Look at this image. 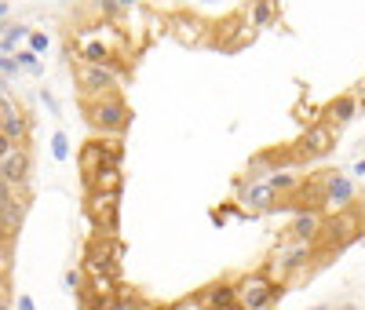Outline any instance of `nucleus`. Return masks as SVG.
Here are the masks:
<instances>
[{
	"mask_svg": "<svg viewBox=\"0 0 365 310\" xmlns=\"http://www.w3.org/2000/svg\"><path fill=\"white\" fill-rule=\"evenodd\" d=\"M361 234H365V212L351 201V205L336 208V212H332L329 219L322 223V234H318V241H314V256H318V259L340 256V252H347V248H351Z\"/></svg>",
	"mask_w": 365,
	"mask_h": 310,
	"instance_id": "obj_1",
	"label": "nucleus"
},
{
	"mask_svg": "<svg viewBox=\"0 0 365 310\" xmlns=\"http://www.w3.org/2000/svg\"><path fill=\"white\" fill-rule=\"evenodd\" d=\"M81 110H84V120L99 135H125L128 124H132V110H128L125 99H120V91H106V95H96V99H81Z\"/></svg>",
	"mask_w": 365,
	"mask_h": 310,
	"instance_id": "obj_2",
	"label": "nucleus"
},
{
	"mask_svg": "<svg viewBox=\"0 0 365 310\" xmlns=\"http://www.w3.org/2000/svg\"><path fill=\"white\" fill-rule=\"evenodd\" d=\"M336 135L340 128L332 120H314L303 128V135L292 143V153H296V165H314L322 157H329L332 150H336Z\"/></svg>",
	"mask_w": 365,
	"mask_h": 310,
	"instance_id": "obj_3",
	"label": "nucleus"
},
{
	"mask_svg": "<svg viewBox=\"0 0 365 310\" xmlns=\"http://www.w3.org/2000/svg\"><path fill=\"white\" fill-rule=\"evenodd\" d=\"M285 296V285L278 281L274 285V277L267 274V270H256V274H245L237 281V306L241 310H267V306H274Z\"/></svg>",
	"mask_w": 365,
	"mask_h": 310,
	"instance_id": "obj_4",
	"label": "nucleus"
},
{
	"mask_svg": "<svg viewBox=\"0 0 365 310\" xmlns=\"http://www.w3.org/2000/svg\"><path fill=\"white\" fill-rule=\"evenodd\" d=\"M282 168H296L292 143L267 146V150H259V153H256V157H249V165H245V179H249V182H263L267 175L282 172Z\"/></svg>",
	"mask_w": 365,
	"mask_h": 310,
	"instance_id": "obj_5",
	"label": "nucleus"
},
{
	"mask_svg": "<svg viewBox=\"0 0 365 310\" xmlns=\"http://www.w3.org/2000/svg\"><path fill=\"white\" fill-rule=\"evenodd\" d=\"M117 263H120V244L113 234H96L84 248V270L88 274H106L113 277L117 274Z\"/></svg>",
	"mask_w": 365,
	"mask_h": 310,
	"instance_id": "obj_6",
	"label": "nucleus"
},
{
	"mask_svg": "<svg viewBox=\"0 0 365 310\" xmlns=\"http://www.w3.org/2000/svg\"><path fill=\"white\" fill-rule=\"evenodd\" d=\"M77 91L81 99H96V95H106V91H117V73L103 62H77Z\"/></svg>",
	"mask_w": 365,
	"mask_h": 310,
	"instance_id": "obj_7",
	"label": "nucleus"
},
{
	"mask_svg": "<svg viewBox=\"0 0 365 310\" xmlns=\"http://www.w3.org/2000/svg\"><path fill=\"white\" fill-rule=\"evenodd\" d=\"M88 219L99 234H117V227H120V194H88Z\"/></svg>",
	"mask_w": 365,
	"mask_h": 310,
	"instance_id": "obj_8",
	"label": "nucleus"
},
{
	"mask_svg": "<svg viewBox=\"0 0 365 310\" xmlns=\"http://www.w3.org/2000/svg\"><path fill=\"white\" fill-rule=\"evenodd\" d=\"M322 212L318 208H303V212H296V219L282 230V244H314L318 241V234H322Z\"/></svg>",
	"mask_w": 365,
	"mask_h": 310,
	"instance_id": "obj_9",
	"label": "nucleus"
},
{
	"mask_svg": "<svg viewBox=\"0 0 365 310\" xmlns=\"http://www.w3.org/2000/svg\"><path fill=\"white\" fill-rule=\"evenodd\" d=\"M168 26H172V33H175L182 44H190V48H201V44H208V37H212V26H208L205 19L190 15V11H175V15L168 19Z\"/></svg>",
	"mask_w": 365,
	"mask_h": 310,
	"instance_id": "obj_10",
	"label": "nucleus"
},
{
	"mask_svg": "<svg viewBox=\"0 0 365 310\" xmlns=\"http://www.w3.org/2000/svg\"><path fill=\"white\" fill-rule=\"evenodd\" d=\"M314 182H318V190H322V201L332 205V208H344V205L354 201V186H351V179L340 175V172H318Z\"/></svg>",
	"mask_w": 365,
	"mask_h": 310,
	"instance_id": "obj_11",
	"label": "nucleus"
},
{
	"mask_svg": "<svg viewBox=\"0 0 365 310\" xmlns=\"http://www.w3.org/2000/svg\"><path fill=\"white\" fill-rule=\"evenodd\" d=\"M237 197L249 212H274L278 201H282L270 190V182H249V179H237Z\"/></svg>",
	"mask_w": 365,
	"mask_h": 310,
	"instance_id": "obj_12",
	"label": "nucleus"
},
{
	"mask_svg": "<svg viewBox=\"0 0 365 310\" xmlns=\"http://www.w3.org/2000/svg\"><path fill=\"white\" fill-rule=\"evenodd\" d=\"M230 303H237V285L234 281H212V285L194 292V306L197 310H223Z\"/></svg>",
	"mask_w": 365,
	"mask_h": 310,
	"instance_id": "obj_13",
	"label": "nucleus"
},
{
	"mask_svg": "<svg viewBox=\"0 0 365 310\" xmlns=\"http://www.w3.org/2000/svg\"><path fill=\"white\" fill-rule=\"evenodd\" d=\"M29 168H34V161H29V153L22 150V146H15L4 161H0V179H4L8 186H26V179H29Z\"/></svg>",
	"mask_w": 365,
	"mask_h": 310,
	"instance_id": "obj_14",
	"label": "nucleus"
},
{
	"mask_svg": "<svg viewBox=\"0 0 365 310\" xmlns=\"http://www.w3.org/2000/svg\"><path fill=\"white\" fill-rule=\"evenodd\" d=\"M88 182V194H120L125 190V172H120V165H103Z\"/></svg>",
	"mask_w": 365,
	"mask_h": 310,
	"instance_id": "obj_15",
	"label": "nucleus"
},
{
	"mask_svg": "<svg viewBox=\"0 0 365 310\" xmlns=\"http://www.w3.org/2000/svg\"><path fill=\"white\" fill-rule=\"evenodd\" d=\"M358 110H361L358 106V95H354V91H344V95H336V99L325 106V117L336 124V128H344V124H351L358 117Z\"/></svg>",
	"mask_w": 365,
	"mask_h": 310,
	"instance_id": "obj_16",
	"label": "nucleus"
},
{
	"mask_svg": "<svg viewBox=\"0 0 365 310\" xmlns=\"http://www.w3.org/2000/svg\"><path fill=\"white\" fill-rule=\"evenodd\" d=\"M0 132H4L15 146L26 139V117L19 113V110H11V106H0Z\"/></svg>",
	"mask_w": 365,
	"mask_h": 310,
	"instance_id": "obj_17",
	"label": "nucleus"
},
{
	"mask_svg": "<svg viewBox=\"0 0 365 310\" xmlns=\"http://www.w3.org/2000/svg\"><path fill=\"white\" fill-rule=\"evenodd\" d=\"M99 310H158V306H150L135 289H132V292H128V289H117V296H113V299H106Z\"/></svg>",
	"mask_w": 365,
	"mask_h": 310,
	"instance_id": "obj_18",
	"label": "nucleus"
},
{
	"mask_svg": "<svg viewBox=\"0 0 365 310\" xmlns=\"http://www.w3.org/2000/svg\"><path fill=\"white\" fill-rule=\"evenodd\" d=\"M274 19H278V0H252L249 22H252L256 29H267V26H274Z\"/></svg>",
	"mask_w": 365,
	"mask_h": 310,
	"instance_id": "obj_19",
	"label": "nucleus"
},
{
	"mask_svg": "<svg viewBox=\"0 0 365 310\" xmlns=\"http://www.w3.org/2000/svg\"><path fill=\"white\" fill-rule=\"evenodd\" d=\"M267 182H270V190L278 194V197H285V194H292L296 186L303 182V175H296L292 168H282V172H274V175H267Z\"/></svg>",
	"mask_w": 365,
	"mask_h": 310,
	"instance_id": "obj_20",
	"label": "nucleus"
},
{
	"mask_svg": "<svg viewBox=\"0 0 365 310\" xmlns=\"http://www.w3.org/2000/svg\"><path fill=\"white\" fill-rule=\"evenodd\" d=\"M84 62H103V66H110L113 62V55H110V48L103 44V41H91V44H84V55H81Z\"/></svg>",
	"mask_w": 365,
	"mask_h": 310,
	"instance_id": "obj_21",
	"label": "nucleus"
},
{
	"mask_svg": "<svg viewBox=\"0 0 365 310\" xmlns=\"http://www.w3.org/2000/svg\"><path fill=\"white\" fill-rule=\"evenodd\" d=\"M22 37H26V26H8V33L0 37V48H4V51H11V48H15Z\"/></svg>",
	"mask_w": 365,
	"mask_h": 310,
	"instance_id": "obj_22",
	"label": "nucleus"
},
{
	"mask_svg": "<svg viewBox=\"0 0 365 310\" xmlns=\"http://www.w3.org/2000/svg\"><path fill=\"white\" fill-rule=\"evenodd\" d=\"M8 289H11L8 274H0V310H15V306H11V292H8Z\"/></svg>",
	"mask_w": 365,
	"mask_h": 310,
	"instance_id": "obj_23",
	"label": "nucleus"
},
{
	"mask_svg": "<svg viewBox=\"0 0 365 310\" xmlns=\"http://www.w3.org/2000/svg\"><path fill=\"white\" fill-rule=\"evenodd\" d=\"M15 58H19L22 70H37V51H22V55H15Z\"/></svg>",
	"mask_w": 365,
	"mask_h": 310,
	"instance_id": "obj_24",
	"label": "nucleus"
},
{
	"mask_svg": "<svg viewBox=\"0 0 365 310\" xmlns=\"http://www.w3.org/2000/svg\"><path fill=\"white\" fill-rule=\"evenodd\" d=\"M117 4H120V0H99V11H103L106 19H113V15H117Z\"/></svg>",
	"mask_w": 365,
	"mask_h": 310,
	"instance_id": "obj_25",
	"label": "nucleus"
},
{
	"mask_svg": "<svg viewBox=\"0 0 365 310\" xmlns=\"http://www.w3.org/2000/svg\"><path fill=\"white\" fill-rule=\"evenodd\" d=\"M29 48H34V51H44V48H48V37H44V33H29Z\"/></svg>",
	"mask_w": 365,
	"mask_h": 310,
	"instance_id": "obj_26",
	"label": "nucleus"
},
{
	"mask_svg": "<svg viewBox=\"0 0 365 310\" xmlns=\"http://www.w3.org/2000/svg\"><path fill=\"white\" fill-rule=\"evenodd\" d=\"M11 150H15V143H11V139H8L4 132H0V161H4V157H8Z\"/></svg>",
	"mask_w": 365,
	"mask_h": 310,
	"instance_id": "obj_27",
	"label": "nucleus"
},
{
	"mask_svg": "<svg viewBox=\"0 0 365 310\" xmlns=\"http://www.w3.org/2000/svg\"><path fill=\"white\" fill-rule=\"evenodd\" d=\"M329 310H361V306H358L354 299H340V303H332Z\"/></svg>",
	"mask_w": 365,
	"mask_h": 310,
	"instance_id": "obj_28",
	"label": "nucleus"
},
{
	"mask_svg": "<svg viewBox=\"0 0 365 310\" xmlns=\"http://www.w3.org/2000/svg\"><path fill=\"white\" fill-rule=\"evenodd\" d=\"M55 157H66V135H55Z\"/></svg>",
	"mask_w": 365,
	"mask_h": 310,
	"instance_id": "obj_29",
	"label": "nucleus"
},
{
	"mask_svg": "<svg viewBox=\"0 0 365 310\" xmlns=\"http://www.w3.org/2000/svg\"><path fill=\"white\" fill-rule=\"evenodd\" d=\"M0 70H4V73H15V70H19V58H0Z\"/></svg>",
	"mask_w": 365,
	"mask_h": 310,
	"instance_id": "obj_30",
	"label": "nucleus"
},
{
	"mask_svg": "<svg viewBox=\"0 0 365 310\" xmlns=\"http://www.w3.org/2000/svg\"><path fill=\"white\" fill-rule=\"evenodd\" d=\"M19 310H34V303H29V299H19Z\"/></svg>",
	"mask_w": 365,
	"mask_h": 310,
	"instance_id": "obj_31",
	"label": "nucleus"
},
{
	"mask_svg": "<svg viewBox=\"0 0 365 310\" xmlns=\"http://www.w3.org/2000/svg\"><path fill=\"white\" fill-rule=\"evenodd\" d=\"M354 175H365V161H358V165H354Z\"/></svg>",
	"mask_w": 365,
	"mask_h": 310,
	"instance_id": "obj_32",
	"label": "nucleus"
},
{
	"mask_svg": "<svg viewBox=\"0 0 365 310\" xmlns=\"http://www.w3.org/2000/svg\"><path fill=\"white\" fill-rule=\"evenodd\" d=\"M8 15V0H0V19H4Z\"/></svg>",
	"mask_w": 365,
	"mask_h": 310,
	"instance_id": "obj_33",
	"label": "nucleus"
},
{
	"mask_svg": "<svg viewBox=\"0 0 365 310\" xmlns=\"http://www.w3.org/2000/svg\"><path fill=\"white\" fill-rule=\"evenodd\" d=\"M329 306H332V303H318V306H311V310H329Z\"/></svg>",
	"mask_w": 365,
	"mask_h": 310,
	"instance_id": "obj_34",
	"label": "nucleus"
},
{
	"mask_svg": "<svg viewBox=\"0 0 365 310\" xmlns=\"http://www.w3.org/2000/svg\"><path fill=\"white\" fill-rule=\"evenodd\" d=\"M223 310H241V306H237V303H230V306H223Z\"/></svg>",
	"mask_w": 365,
	"mask_h": 310,
	"instance_id": "obj_35",
	"label": "nucleus"
},
{
	"mask_svg": "<svg viewBox=\"0 0 365 310\" xmlns=\"http://www.w3.org/2000/svg\"><path fill=\"white\" fill-rule=\"evenodd\" d=\"M4 33H8V26H0V37H4Z\"/></svg>",
	"mask_w": 365,
	"mask_h": 310,
	"instance_id": "obj_36",
	"label": "nucleus"
}]
</instances>
